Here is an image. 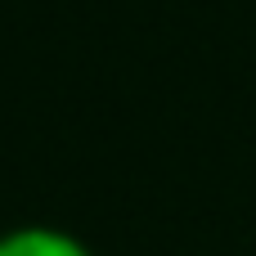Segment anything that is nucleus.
<instances>
[{"label": "nucleus", "mask_w": 256, "mask_h": 256, "mask_svg": "<svg viewBox=\"0 0 256 256\" xmlns=\"http://www.w3.org/2000/svg\"><path fill=\"white\" fill-rule=\"evenodd\" d=\"M0 256H94V248L63 225H14L0 234Z\"/></svg>", "instance_id": "f257e3e1"}]
</instances>
